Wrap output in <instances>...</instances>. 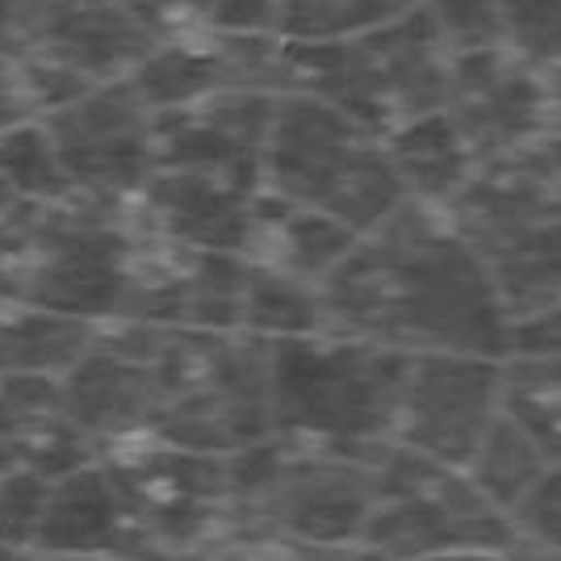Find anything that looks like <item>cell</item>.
Returning <instances> with one entry per match:
<instances>
[{
  "instance_id": "obj_20",
  "label": "cell",
  "mask_w": 561,
  "mask_h": 561,
  "mask_svg": "<svg viewBox=\"0 0 561 561\" xmlns=\"http://www.w3.org/2000/svg\"><path fill=\"white\" fill-rule=\"evenodd\" d=\"M549 466V453L540 448V440L515 420L512 411L503 407V415L491 423V432L482 436V445L473 448L469 457V482L491 499L499 512L512 515V507L524 499V491L537 482Z\"/></svg>"
},
{
  "instance_id": "obj_19",
  "label": "cell",
  "mask_w": 561,
  "mask_h": 561,
  "mask_svg": "<svg viewBox=\"0 0 561 561\" xmlns=\"http://www.w3.org/2000/svg\"><path fill=\"white\" fill-rule=\"evenodd\" d=\"M386 151L407 185V197L423 202V206H440V210L461 193V185L478 168L473 151L466 147L461 130L453 126L445 110H432V114L394 126L386 135Z\"/></svg>"
},
{
  "instance_id": "obj_5",
  "label": "cell",
  "mask_w": 561,
  "mask_h": 561,
  "mask_svg": "<svg viewBox=\"0 0 561 561\" xmlns=\"http://www.w3.org/2000/svg\"><path fill=\"white\" fill-rule=\"evenodd\" d=\"M386 445L335 448L268 432L256 445L231 453L227 537L360 545L374 503L377 453Z\"/></svg>"
},
{
  "instance_id": "obj_15",
  "label": "cell",
  "mask_w": 561,
  "mask_h": 561,
  "mask_svg": "<svg viewBox=\"0 0 561 561\" xmlns=\"http://www.w3.org/2000/svg\"><path fill=\"white\" fill-rule=\"evenodd\" d=\"M273 110H277V93H260V89H218L176 110H160L156 164L260 188Z\"/></svg>"
},
{
  "instance_id": "obj_14",
  "label": "cell",
  "mask_w": 561,
  "mask_h": 561,
  "mask_svg": "<svg viewBox=\"0 0 561 561\" xmlns=\"http://www.w3.org/2000/svg\"><path fill=\"white\" fill-rule=\"evenodd\" d=\"M445 114L461 130L473 160H494L549 130L545 71L507 47L448 55Z\"/></svg>"
},
{
  "instance_id": "obj_4",
  "label": "cell",
  "mask_w": 561,
  "mask_h": 561,
  "mask_svg": "<svg viewBox=\"0 0 561 561\" xmlns=\"http://www.w3.org/2000/svg\"><path fill=\"white\" fill-rule=\"evenodd\" d=\"M280 93H310L356 117L374 135L445 110L448 50L427 4L344 38H280Z\"/></svg>"
},
{
  "instance_id": "obj_13",
  "label": "cell",
  "mask_w": 561,
  "mask_h": 561,
  "mask_svg": "<svg viewBox=\"0 0 561 561\" xmlns=\"http://www.w3.org/2000/svg\"><path fill=\"white\" fill-rule=\"evenodd\" d=\"M248 268H252L248 256L185 248V243H172L139 227L122 319L168 323V328L239 331Z\"/></svg>"
},
{
  "instance_id": "obj_33",
  "label": "cell",
  "mask_w": 561,
  "mask_h": 561,
  "mask_svg": "<svg viewBox=\"0 0 561 561\" xmlns=\"http://www.w3.org/2000/svg\"><path fill=\"white\" fill-rule=\"evenodd\" d=\"M545 96H549V130L561 135V64L545 68Z\"/></svg>"
},
{
  "instance_id": "obj_17",
  "label": "cell",
  "mask_w": 561,
  "mask_h": 561,
  "mask_svg": "<svg viewBox=\"0 0 561 561\" xmlns=\"http://www.w3.org/2000/svg\"><path fill=\"white\" fill-rule=\"evenodd\" d=\"M0 448L43 478L93 461V440L71 420L59 374H0Z\"/></svg>"
},
{
  "instance_id": "obj_8",
  "label": "cell",
  "mask_w": 561,
  "mask_h": 561,
  "mask_svg": "<svg viewBox=\"0 0 561 561\" xmlns=\"http://www.w3.org/2000/svg\"><path fill=\"white\" fill-rule=\"evenodd\" d=\"M110 486L117 561H202L231 528L227 457L164 440L96 453Z\"/></svg>"
},
{
  "instance_id": "obj_31",
  "label": "cell",
  "mask_w": 561,
  "mask_h": 561,
  "mask_svg": "<svg viewBox=\"0 0 561 561\" xmlns=\"http://www.w3.org/2000/svg\"><path fill=\"white\" fill-rule=\"evenodd\" d=\"M197 30H210V34H277L280 0H210Z\"/></svg>"
},
{
  "instance_id": "obj_2",
  "label": "cell",
  "mask_w": 561,
  "mask_h": 561,
  "mask_svg": "<svg viewBox=\"0 0 561 561\" xmlns=\"http://www.w3.org/2000/svg\"><path fill=\"white\" fill-rule=\"evenodd\" d=\"M139 227L130 206L89 197L0 206V306L80 323L122 319Z\"/></svg>"
},
{
  "instance_id": "obj_32",
  "label": "cell",
  "mask_w": 561,
  "mask_h": 561,
  "mask_svg": "<svg viewBox=\"0 0 561 561\" xmlns=\"http://www.w3.org/2000/svg\"><path fill=\"white\" fill-rule=\"evenodd\" d=\"M25 117H38V105H34V96L25 89L22 71L9 68V64L0 59V130L18 126Z\"/></svg>"
},
{
  "instance_id": "obj_30",
  "label": "cell",
  "mask_w": 561,
  "mask_h": 561,
  "mask_svg": "<svg viewBox=\"0 0 561 561\" xmlns=\"http://www.w3.org/2000/svg\"><path fill=\"white\" fill-rule=\"evenodd\" d=\"M356 545H298L277 537H222L202 561H348Z\"/></svg>"
},
{
  "instance_id": "obj_25",
  "label": "cell",
  "mask_w": 561,
  "mask_h": 561,
  "mask_svg": "<svg viewBox=\"0 0 561 561\" xmlns=\"http://www.w3.org/2000/svg\"><path fill=\"white\" fill-rule=\"evenodd\" d=\"M423 0H280V38H344L420 9Z\"/></svg>"
},
{
  "instance_id": "obj_36",
  "label": "cell",
  "mask_w": 561,
  "mask_h": 561,
  "mask_svg": "<svg viewBox=\"0 0 561 561\" xmlns=\"http://www.w3.org/2000/svg\"><path fill=\"white\" fill-rule=\"evenodd\" d=\"M4 202H13V197H9V193H4V185H0V206H4Z\"/></svg>"
},
{
  "instance_id": "obj_26",
  "label": "cell",
  "mask_w": 561,
  "mask_h": 561,
  "mask_svg": "<svg viewBox=\"0 0 561 561\" xmlns=\"http://www.w3.org/2000/svg\"><path fill=\"white\" fill-rule=\"evenodd\" d=\"M503 47L533 68L561 64V0H499Z\"/></svg>"
},
{
  "instance_id": "obj_27",
  "label": "cell",
  "mask_w": 561,
  "mask_h": 561,
  "mask_svg": "<svg viewBox=\"0 0 561 561\" xmlns=\"http://www.w3.org/2000/svg\"><path fill=\"white\" fill-rule=\"evenodd\" d=\"M47 491L50 478L25 466H9L0 473V545H9V549H34L38 545Z\"/></svg>"
},
{
  "instance_id": "obj_23",
  "label": "cell",
  "mask_w": 561,
  "mask_h": 561,
  "mask_svg": "<svg viewBox=\"0 0 561 561\" xmlns=\"http://www.w3.org/2000/svg\"><path fill=\"white\" fill-rule=\"evenodd\" d=\"M0 185L13 202H59L71 197L64 164L55 156L43 117H25L0 130Z\"/></svg>"
},
{
  "instance_id": "obj_3",
  "label": "cell",
  "mask_w": 561,
  "mask_h": 561,
  "mask_svg": "<svg viewBox=\"0 0 561 561\" xmlns=\"http://www.w3.org/2000/svg\"><path fill=\"white\" fill-rule=\"evenodd\" d=\"M139 348L151 386V432L193 453L231 457L268 427V340L248 331L142 323Z\"/></svg>"
},
{
  "instance_id": "obj_29",
  "label": "cell",
  "mask_w": 561,
  "mask_h": 561,
  "mask_svg": "<svg viewBox=\"0 0 561 561\" xmlns=\"http://www.w3.org/2000/svg\"><path fill=\"white\" fill-rule=\"evenodd\" d=\"M512 524L515 537L561 553V457L549 461L545 473L524 491V499L512 507Z\"/></svg>"
},
{
  "instance_id": "obj_28",
  "label": "cell",
  "mask_w": 561,
  "mask_h": 561,
  "mask_svg": "<svg viewBox=\"0 0 561 561\" xmlns=\"http://www.w3.org/2000/svg\"><path fill=\"white\" fill-rule=\"evenodd\" d=\"M448 55L457 50L503 47V9L499 0H423Z\"/></svg>"
},
{
  "instance_id": "obj_1",
  "label": "cell",
  "mask_w": 561,
  "mask_h": 561,
  "mask_svg": "<svg viewBox=\"0 0 561 561\" xmlns=\"http://www.w3.org/2000/svg\"><path fill=\"white\" fill-rule=\"evenodd\" d=\"M323 331L394 352L507 356L512 314L440 206L402 202L319 280Z\"/></svg>"
},
{
  "instance_id": "obj_12",
  "label": "cell",
  "mask_w": 561,
  "mask_h": 561,
  "mask_svg": "<svg viewBox=\"0 0 561 561\" xmlns=\"http://www.w3.org/2000/svg\"><path fill=\"white\" fill-rule=\"evenodd\" d=\"M507 356L411 352L394 415V445L466 469L473 448L503 415Z\"/></svg>"
},
{
  "instance_id": "obj_18",
  "label": "cell",
  "mask_w": 561,
  "mask_h": 561,
  "mask_svg": "<svg viewBox=\"0 0 561 561\" xmlns=\"http://www.w3.org/2000/svg\"><path fill=\"white\" fill-rule=\"evenodd\" d=\"M356 239L360 234L352 231L348 222H340L331 214L306 210V206H289V202L260 188L256 243H252L248 260L319 285L356 248Z\"/></svg>"
},
{
  "instance_id": "obj_22",
  "label": "cell",
  "mask_w": 561,
  "mask_h": 561,
  "mask_svg": "<svg viewBox=\"0 0 561 561\" xmlns=\"http://www.w3.org/2000/svg\"><path fill=\"white\" fill-rule=\"evenodd\" d=\"M239 331L260 340H289V335H314L323 331V302L319 285L289 277L268 264L248 268V294H243V323Z\"/></svg>"
},
{
  "instance_id": "obj_6",
  "label": "cell",
  "mask_w": 561,
  "mask_h": 561,
  "mask_svg": "<svg viewBox=\"0 0 561 561\" xmlns=\"http://www.w3.org/2000/svg\"><path fill=\"white\" fill-rule=\"evenodd\" d=\"M407 356L335 331L268 340V427L335 448L394 440Z\"/></svg>"
},
{
  "instance_id": "obj_10",
  "label": "cell",
  "mask_w": 561,
  "mask_h": 561,
  "mask_svg": "<svg viewBox=\"0 0 561 561\" xmlns=\"http://www.w3.org/2000/svg\"><path fill=\"white\" fill-rule=\"evenodd\" d=\"M515 540V524L469 482L466 469L432 461L415 448L390 445L377 453V482L365 537L390 561L503 549Z\"/></svg>"
},
{
  "instance_id": "obj_24",
  "label": "cell",
  "mask_w": 561,
  "mask_h": 561,
  "mask_svg": "<svg viewBox=\"0 0 561 561\" xmlns=\"http://www.w3.org/2000/svg\"><path fill=\"white\" fill-rule=\"evenodd\" d=\"M503 407L524 423L549 461L561 457V356H507Z\"/></svg>"
},
{
  "instance_id": "obj_35",
  "label": "cell",
  "mask_w": 561,
  "mask_h": 561,
  "mask_svg": "<svg viewBox=\"0 0 561 561\" xmlns=\"http://www.w3.org/2000/svg\"><path fill=\"white\" fill-rule=\"evenodd\" d=\"M13 466V461H9V453H4V448H0V473H4V469Z\"/></svg>"
},
{
  "instance_id": "obj_9",
  "label": "cell",
  "mask_w": 561,
  "mask_h": 561,
  "mask_svg": "<svg viewBox=\"0 0 561 561\" xmlns=\"http://www.w3.org/2000/svg\"><path fill=\"white\" fill-rule=\"evenodd\" d=\"M156 43L126 0H0V59L22 71L38 114L130 76Z\"/></svg>"
},
{
  "instance_id": "obj_11",
  "label": "cell",
  "mask_w": 561,
  "mask_h": 561,
  "mask_svg": "<svg viewBox=\"0 0 561 561\" xmlns=\"http://www.w3.org/2000/svg\"><path fill=\"white\" fill-rule=\"evenodd\" d=\"M55 156L76 197L101 206H135V197L156 172V114L142 105L126 76L89 84L84 93L47 110Z\"/></svg>"
},
{
  "instance_id": "obj_34",
  "label": "cell",
  "mask_w": 561,
  "mask_h": 561,
  "mask_svg": "<svg viewBox=\"0 0 561 561\" xmlns=\"http://www.w3.org/2000/svg\"><path fill=\"white\" fill-rule=\"evenodd\" d=\"M0 561H43L34 549H9V545H0Z\"/></svg>"
},
{
  "instance_id": "obj_7",
  "label": "cell",
  "mask_w": 561,
  "mask_h": 561,
  "mask_svg": "<svg viewBox=\"0 0 561 561\" xmlns=\"http://www.w3.org/2000/svg\"><path fill=\"white\" fill-rule=\"evenodd\" d=\"M260 188L289 206L331 214L356 234L381 227L411 202L386 139L310 93H277Z\"/></svg>"
},
{
  "instance_id": "obj_21",
  "label": "cell",
  "mask_w": 561,
  "mask_h": 561,
  "mask_svg": "<svg viewBox=\"0 0 561 561\" xmlns=\"http://www.w3.org/2000/svg\"><path fill=\"white\" fill-rule=\"evenodd\" d=\"M96 323L0 306V374H64Z\"/></svg>"
},
{
  "instance_id": "obj_16",
  "label": "cell",
  "mask_w": 561,
  "mask_h": 561,
  "mask_svg": "<svg viewBox=\"0 0 561 561\" xmlns=\"http://www.w3.org/2000/svg\"><path fill=\"white\" fill-rule=\"evenodd\" d=\"M256 202L260 188L231 185L222 176L185 172V168H156L151 181L135 197L130 214L142 231L172 239V243L252 256Z\"/></svg>"
}]
</instances>
